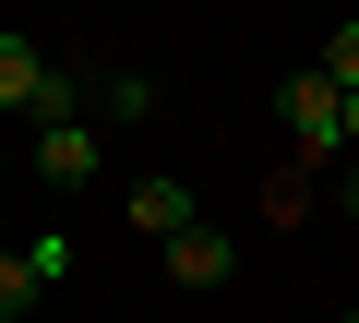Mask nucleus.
I'll use <instances>...</instances> for the list:
<instances>
[{
  "mask_svg": "<svg viewBox=\"0 0 359 323\" xmlns=\"http://www.w3.org/2000/svg\"><path fill=\"white\" fill-rule=\"evenodd\" d=\"M0 120H84L72 84H60V60L36 36H13V25H0Z\"/></svg>",
  "mask_w": 359,
  "mask_h": 323,
  "instance_id": "1",
  "label": "nucleus"
},
{
  "mask_svg": "<svg viewBox=\"0 0 359 323\" xmlns=\"http://www.w3.org/2000/svg\"><path fill=\"white\" fill-rule=\"evenodd\" d=\"M335 323H359V311H335Z\"/></svg>",
  "mask_w": 359,
  "mask_h": 323,
  "instance_id": "13",
  "label": "nucleus"
},
{
  "mask_svg": "<svg viewBox=\"0 0 359 323\" xmlns=\"http://www.w3.org/2000/svg\"><path fill=\"white\" fill-rule=\"evenodd\" d=\"M156 108H168V96H156L144 72H108V84H96V132H156Z\"/></svg>",
  "mask_w": 359,
  "mask_h": 323,
  "instance_id": "6",
  "label": "nucleus"
},
{
  "mask_svg": "<svg viewBox=\"0 0 359 323\" xmlns=\"http://www.w3.org/2000/svg\"><path fill=\"white\" fill-rule=\"evenodd\" d=\"M323 72H335V96H359V13H347V25L323 36Z\"/></svg>",
  "mask_w": 359,
  "mask_h": 323,
  "instance_id": "9",
  "label": "nucleus"
},
{
  "mask_svg": "<svg viewBox=\"0 0 359 323\" xmlns=\"http://www.w3.org/2000/svg\"><path fill=\"white\" fill-rule=\"evenodd\" d=\"M96 168H108V132L96 120H36V180L48 192H84Z\"/></svg>",
  "mask_w": 359,
  "mask_h": 323,
  "instance_id": "3",
  "label": "nucleus"
},
{
  "mask_svg": "<svg viewBox=\"0 0 359 323\" xmlns=\"http://www.w3.org/2000/svg\"><path fill=\"white\" fill-rule=\"evenodd\" d=\"M228 263H240L228 228H180V240H168V287H228Z\"/></svg>",
  "mask_w": 359,
  "mask_h": 323,
  "instance_id": "5",
  "label": "nucleus"
},
{
  "mask_svg": "<svg viewBox=\"0 0 359 323\" xmlns=\"http://www.w3.org/2000/svg\"><path fill=\"white\" fill-rule=\"evenodd\" d=\"M264 216H276V228H299V216H311V168H299V156L264 180Z\"/></svg>",
  "mask_w": 359,
  "mask_h": 323,
  "instance_id": "7",
  "label": "nucleus"
},
{
  "mask_svg": "<svg viewBox=\"0 0 359 323\" xmlns=\"http://www.w3.org/2000/svg\"><path fill=\"white\" fill-rule=\"evenodd\" d=\"M120 216H132L156 252H168L180 228H204V216H192V180H132V192H120Z\"/></svg>",
  "mask_w": 359,
  "mask_h": 323,
  "instance_id": "4",
  "label": "nucleus"
},
{
  "mask_svg": "<svg viewBox=\"0 0 359 323\" xmlns=\"http://www.w3.org/2000/svg\"><path fill=\"white\" fill-rule=\"evenodd\" d=\"M276 108H287L299 168H323L335 144H359V132H347V96H335V72H323V60H311V72H287V84H276Z\"/></svg>",
  "mask_w": 359,
  "mask_h": 323,
  "instance_id": "2",
  "label": "nucleus"
},
{
  "mask_svg": "<svg viewBox=\"0 0 359 323\" xmlns=\"http://www.w3.org/2000/svg\"><path fill=\"white\" fill-rule=\"evenodd\" d=\"M347 216H359V180H347Z\"/></svg>",
  "mask_w": 359,
  "mask_h": 323,
  "instance_id": "11",
  "label": "nucleus"
},
{
  "mask_svg": "<svg viewBox=\"0 0 359 323\" xmlns=\"http://www.w3.org/2000/svg\"><path fill=\"white\" fill-rule=\"evenodd\" d=\"M25 311H36V263H25V252H0V323H25Z\"/></svg>",
  "mask_w": 359,
  "mask_h": 323,
  "instance_id": "8",
  "label": "nucleus"
},
{
  "mask_svg": "<svg viewBox=\"0 0 359 323\" xmlns=\"http://www.w3.org/2000/svg\"><path fill=\"white\" fill-rule=\"evenodd\" d=\"M0 180H13V156H0Z\"/></svg>",
  "mask_w": 359,
  "mask_h": 323,
  "instance_id": "12",
  "label": "nucleus"
},
{
  "mask_svg": "<svg viewBox=\"0 0 359 323\" xmlns=\"http://www.w3.org/2000/svg\"><path fill=\"white\" fill-rule=\"evenodd\" d=\"M25 263H36V287H60V275H72V240H60V228H36V240H25Z\"/></svg>",
  "mask_w": 359,
  "mask_h": 323,
  "instance_id": "10",
  "label": "nucleus"
}]
</instances>
